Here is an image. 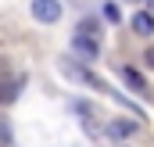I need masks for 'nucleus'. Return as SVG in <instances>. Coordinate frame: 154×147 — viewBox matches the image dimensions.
<instances>
[{
  "mask_svg": "<svg viewBox=\"0 0 154 147\" xmlns=\"http://www.w3.org/2000/svg\"><path fill=\"white\" fill-rule=\"evenodd\" d=\"M133 33H140V36H151V33H154V14H151V11L133 14Z\"/></svg>",
  "mask_w": 154,
  "mask_h": 147,
  "instance_id": "nucleus-4",
  "label": "nucleus"
},
{
  "mask_svg": "<svg viewBox=\"0 0 154 147\" xmlns=\"http://www.w3.org/2000/svg\"><path fill=\"white\" fill-rule=\"evenodd\" d=\"M32 18L43 22V25H54L57 18H61V0H32Z\"/></svg>",
  "mask_w": 154,
  "mask_h": 147,
  "instance_id": "nucleus-1",
  "label": "nucleus"
},
{
  "mask_svg": "<svg viewBox=\"0 0 154 147\" xmlns=\"http://www.w3.org/2000/svg\"><path fill=\"white\" fill-rule=\"evenodd\" d=\"M14 97H18V86H14V79L0 75V108H4V104H11Z\"/></svg>",
  "mask_w": 154,
  "mask_h": 147,
  "instance_id": "nucleus-6",
  "label": "nucleus"
},
{
  "mask_svg": "<svg viewBox=\"0 0 154 147\" xmlns=\"http://www.w3.org/2000/svg\"><path fill=\"white\" fill-rule=\"evenodd\" d=\"M79 33H82V36H90V39H97V36H100V33H97V18H86V22L79 25Z\"/></svg>",
  "mask_w": 154,
  "mask_h": 147,
  "instance_id": "nucleus-7",
  "label": "nucleus"
},
{
  "mask_svg": "<svg viewBox=\"0 0 154 147\" xmlns=\"http://www.w3.org/2000/svg\"><path fill=\"white\" fill-rule=\"evenodd\" d=\"M72 50L82 54L86 61H93V58L100 54V43H97V39H90V36H82V33H75V36H72Z\"/></svg>",
  "mask_w": 154,
  "mask_h": 147,
  "instance_id": "nucleus-3",
  "label": "nucleus"
},
{
  "mask_svg": "<svg viewBox=\"0 0 154 147\" xmlns=\"http://www.w3.org/2000/svg\"><path fill=\"white\" fill-rule=\"evenodd\" d=\"M143 61H147V68H154V47L147 50V54H143Z\"/></svg>",
  "mask_w": 154,
  "mask_h": 147,
  "instance_id": "nucleus-10",
  "label": "nucleus"
},
{
  "mask_svg": "<svg viewBox=\"0 0 154 147\" xmlns=\"http://www.w3.org/2000/svg\"><path fill=\"white\" fill-rule=\"evenodd\" d=\"M118 75H122V79L129 83V90H133V93H140V97H151V86H147V79H143V75L136 72V68L122 65V68H118Z\"/></svg>",
  "mask_w": 154,
  "mask_h": 147,
  "instance_id": "nucleus-2",
  "label": "nucleus"
},
{
  "mask_svg": "<svg viewBox=\"0 0 154 147\" xmlns=\"http://www.w3.org/2000/svg\"><path fill=\"white\" fill-rule=\"evenodd\" d=\"M136 129H140V122H129V118H115V122L108 126V133H111V136H133Z\"/></svg>",
  "mask_w": 154,
  "mask_h": 147,
  "instance_id": "nucleus-5",
  "label": "nucleus"
},
{
  "mask_svg": "<svg viewBox=\"0 0 154 147\" xmlns=\"http://www.w3.org/2000/svg\"><path fill=\"white\" fill-rule=\"evenodd\" d=\"M104 18H108V22H118V18H122V11H118L115 4H104Z\"/></svg>",
  "mask_w": 154,
  "mask_h": 147,
  "instance_id": "nucleus-9",
  "label": "nucleus"
},
{
  "mask_svg": "<svg viewBox=\"0 0 154 147\" xmlns=\"http://www.w3.org/2000/svg\"><path fill=\"white\" fill-rule=\"evenodd\" d=\"M147 7H151V14H154V0H147Z\"/></svg>",
  "mask_w": 154,
  "mask_h": 147,
  "instance_id": "nucleus-11",
  "label": "nucleus"
},
{
  "mask_svg": "<svg viewBox=\"0 0 154 147\" xmlns=\"http://www.w3.org/2000/svg\"><path fill=\"white\" fill-rule=\"evenodd\" d=\"M0 147H11V126H7V118H0Z\"/></svg>",
  "mask_w": 154,
  "mask_h": 147,
  "instance_id": "nucleus-8",
  "label": "nucleus"
}]
</instances>
